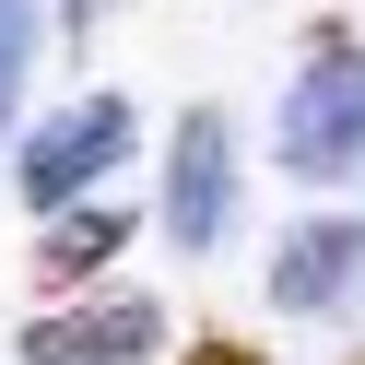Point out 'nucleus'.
Wrapping results in <instances>:
<instances>
[{"label": "nucleus", "instance_id": "1a4fd4ad", "mask_svg": "<svg viewBox=\"0 0 365 365\" xmlns=\"http://www.w3.org/2000/svg\"><path fill=\"white\" fill-rule=\"evenodd\" d=\"M189 365H259V354H247V341H200Z\"/></svg>", "mask_w": 365, "mask_h": 365}, {"label": "nucleus", "instance_id": "0eeeda50", "mask_svg": "<svg viewBox=\"0 0 365 365\" xmlns=\"http://www.w3.org/2000/svg\"><path fill=\"white\" fill-rule=\"evenodd\" d=\"M48 12L36 0H0V142H12V118H24V83H36V48H48Z\"/></svg>", "mask_w": 365, "mask_h": 365}, {"label": "nucleus", "instance_id": "f257e3e1", "mask_svg": "<svg viewBox=\"0 0 365 365\" xmlns=\"http://www.w3.org/2000/svg\"><path fill=\"white\" fill-rule=\"evenodd\" d=\"M271 153L307 189H354L365 177V36L354 24H307V59H294V95H283Z\"/></svg>", "mask_w": 365, "mask_h": 365}, {"label": "nucleus", "instance_id": "7ed1b4c3", "mask_svg": "<svg viewBox=\"0 0 365 365\" xmlns=\"http://www.w3.org/2000/svg\"><path fill=\"white\" fill-rule=\"evenodd\" d=\"M153 354H165V294L142 283H83L24 330V365H153Z\"/></svg>", "mask_w": 365, "mask_h": 365}, {"label": "nucleus", "instance_id": "6e6552de", "mask_svg": "<svg viewBox=\"0 0 365 365\" xmlns=\"http://www.w3.org/2000/svg\"><path fill=\"white\" fill-rule=\"evenodd\" d=\"M95 24H106V0H59V48H95Z\"/></svg>", "mask_w": 365, "mask_h": 365}, {"label": "nucleus", "instance_id": "20e7f679", "mask_svg": "<svg viewBox=\"0 0 365 365\" xmlns=\"http://www.w3.org/2000/svg\"><path fill=\"white\" fill-rule=\"evenodd\" d=\"M165 247H189V259H212L224 236H236V130H224V106H189L165 142Z\"/></svg>", "mask_w": 365, "mask_h": 365}, {"label": "nucleus", "instance_id": "39448f33", "mask_svg": "<svg viewBox=\"0 0 365 365\" xmlns=\"http://www.w3.org/2000/svg\"><path fill=\"white\" fill-rule=\"evenodd\" d=\"M271 307L283 318H354L365 307V212H307L271 247Z\"/></svg>", "mask_w": 365, "mask_h": 365}, {"label": "nucleus", "instance_id": "f03ea898", "mask_svg": "<svg viewBox=\"0 0 365 365\" xmlns=\"http://www.w3.org/2000/svg\"><path fill=\"white\" fill-rule=\"evenodd\" d=\"M130 153H142V106L106 83V95H71V106H48V118L24 130L12 189H24V212H59V200H95Z\"/></svg>", "mask_w": 365, "mask_h": 365}, {"label": "nucleus", "instance_id": "423d86ee", "mask_svg": "<svg viewBox=\"0 0 365 365\" xmlns=\"http://www.w3.org/2000/svg\"><path fill=\"white\" fill-rule=\"evenodd\" d=\"M142 236V212H118V200H59L48 212V236H36V283L48 294H83V283H106V259H118V247Z\"/></svg>", "mask_w": 365, "mask_h": 365}]
</instances>
